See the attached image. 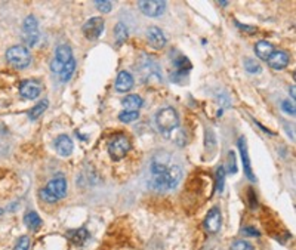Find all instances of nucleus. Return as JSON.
I'll list each match as a JSON object with an SVG mask.
<instances>
[{"label":"nucleus","instance_id":"f257e3e1","mask_svg":"<svg viewBox=\"0 0 296 250\" xmlns=\"http://www.w3.org/2000/svg\"><path fill=\"white\" fill-rule=\"evenodd\" d=\"M181 178H183V169L176 164H170L161 172L151 173L148 183L154 191L164 193V191L173 190L180 183Z\"/></svg>","mask_w":296,"mask_h":250},{"label":"nucleus","instance_id":"f03ea898","mask_svg":"<svg viewBox=\"0 0 296 250\" xmlns=\"http://www.w3.org/2000/svg\"><path fill=\"white\" fill-rule=\"evenodd\" d=\"M137 67L142 83H161L163 79L159 64L151 55H141Z\"/></svg>","mask_w":296,"mask_h":250},{"label":"nucleus","instance_id":"7ed1b4c3","mask_svg":"<svg viewBox=\"0 0 296 250\" xmlns=\"http://www.w3.org/2000/svg\"><path fill=\"white\" fill-rule=\"evenodd\" d=\"M67 194V181L64 178H55L47 182L43 190L39 191L40 199L46 203H56Z\"/></svg>","mask_w":296,"mask_h":250},{"label":"nucleus","instance_id":"20e7f679","mask_svg":"<svg viewBox=\"0 0 296 250\" xmlns=\"http://www.w3.org/2000/svg\"><path fill=\"white\" fill-rule=\"evenodd\" d=\"M156 124L159 128V131L161 134L167 135L173 131L178 129L180 126V115L176 113L175 108L172 107H166V108H161L157 115H156Z\"/></svg>","mask_w":296,"mask_h":250},{"label":"nucleus","instance_id":"39448f33","mask_svg":"<svg viewBox=\"0 0 296 250\" xmlns=\"http://www.w3.org/2000/svg\"><path fill=\"white\" fill-rule=\"evenodd\" d=\"M6 61L14 67V69L23 70L27 69L31 62V55L30 50L25 46H12L6 50Z\"/></svg>","mask_w":296,"mask_h":250},{"label":"nucleus","instance_id":"423d86ee","mask_svg":"<svg viewBox=\"0 0 296 250\" xmlns=\"http://www.w3.org/2000/svg\"><path fill=\"white\" fill-rule=\"evenodd\" d=\"M23 42L27 46H36L40 40V31H39V23L36 20V17L28 15L23 24Z\"/></svg>","mask_w":296,"mask_h":250},{"label":"nucleus","instance_id":"0eeeda50","mask_svg":"<svg viewBox=\"0 0 296 250\" xmlns=\"http://www.w3.org/2000/svg\"><path fill=\"white\" fill-rule=\"evenodd\" d=\"M132 144L129 141V138L125 135H119V137L113 138V141L108 144V154L110 157L115 161L122 160L131 150Z\"/></svg>","mask_w":296,"mask_h":250},{"label":"nucleus","instance_id":"6e6552de","mask_svg":"<svg viewBox=\"0 0 296 250\" xmlns=\"http://www.w3.org/2000/svg\"><path fill=\"white\" fill-rule=\"evenodd\" d=\"M138 6L144 15L151 18H157L166 11V2L163 0H144V2H138Z\"/></svg>","mask_w":296,"mask_h":250},{"label":"nucleus","instance_id":"1a4fd4ad","mask_svg":"<svg viewBox=\"0 0 296 250\" xmlns=\"http://www.w3.org/2000/svg\"><path fill=\"white\" fill-rule=\"evenodd\" d=\"M83 34L86 39L89 40H96L101 37L102 31H104V20L101 17H93L89 21L83 24Z\"/></svg>","mask_w":296,"mask_h":250},{"label":"nucleus","instance_id":"9d476101","mask_svg":"<svg viewBox=\"0 0 296 250\" xmlns=\"http://www.w3.org/2000/svg\"><path fill=\"white\" fill-rule=\"evenodd\" d=\"M43 89V85L39 80L30 79V80H24L20 85V95L25 99H36Z\"/></svg>","mask_w":296,"mask_h":250},{"label":"nucleus","instance_id":"9b49d317","mask_svg":"<svg viewBox=\"0 0 296 250\" xmlns=\"http://www.w3.org/2000/svg\"><path fill=\"white\" fill-rule=\"evenodd\" d=\"M222 225V215L218 207H213L209 210L207 216L205 218V227L210 234H216Z\"/></svg>","mask_w":296,"mask_h":250},{"label":"nucleus","instance_id":"f8f14e48","mask_svg":"<svg viewBox=\"0 0 296 250\" xmlns=\"http://www.w3.org/2000/svg\"><path fill=\"white\" fill-rule=\"evenodd\" d=\"M239 151H240V156H242V161H243V169H245V173L248 176L249 181H256L255 175H253V170H252L251 159H249V151H248V142H246V138L242 137L239 139Z\"/></svg>","mask_w":296,"mask_h":250},{"label":"nucleus","instance_id":"ddd939ff","mask_svg":"<svg viewBox=\"0 0 296 250\" xmlns=\"http://www.w3.org/2000/svg\"><path fill=\"white\" fill-rule=\"evenodd\" d=\"M134 86V76L129 71H120L115 79V91L119 93L129 92Z\"/></svg>","mask_w":296,"mask_h":250},{"label":"nucleus","instance_id":"4468645a","mask_svg":"<svg viewBox=\"0 0 296 250\" xmlns=\"http://www.w3.org/2000/svg\"><path fill=\"white\" fill-rule=\"evenodd\" d=\"M268 66L273 70H283L289 64V55L283 50H274L271 56L267 59Z\"/></svg>","mask_w":296,"mask_h":250},{"label":"nucleus","instance_id":"2eb2a0df","mask_svg":"<svg viewBox=\"0 0 296 250\" xmlns=\"http://www.w3.org/2000/svg\"><path fill=\"white\" fill-rule=\"evenodd\" d=\"M66 235H67V238L70 240V243H73L77 247H82L88 241V238H89V231L86 228L70 229V231H67Z\"/></svg>","mask_w":296,"mask_h":250},{"label":"nucleus","instance_id":"dca6fc26","mask_svg":"<svg viewBox=\"0 0 296 250\" xmlns=\"http://www.w3.org/2000/svg\"><path fill=\"white\" fill-rule=\"evenodd\" d=\"M147 39L154 49H161L163 46L166 45V37H164L163 31L160 30L159 27H150L147 30Z\"/></svg>","mask_w":296,"mask_h":250},{"label":"nucleus","instance_id":"f3484780","mask_svg":"<svg viewBox=\"0 0 296 250\" xmlns=\"http://www.w3.org/2000/svg\"><path fill=\"white\" fill-rule=\"evenodd\" d=\"M55 150L60 156L69 157L73 153V141L67 135H61L55 139Z\"/></svg>","mask_w":296,"mask_h":250},{"label":"nucleus","instance_id":"a211bd4d","mask_svg":"<svg viewBox=\"0 0 296 250\" xmlns=\"http://www.w3.org/2000/svg\"><path fill=\"white\" fill-rule=\"evenodd\" d=\"M273 52V45H271L270 42H267V40H261V42H258V43L255 45V53H256V56L261 58V59H264V61H267V59L271 56Z\"/></svg>","mask_w":296,"mask_h":250},{"label":"nucleus","instance_id":"6ab92c4d","mask_svg":"<svg viewBox=\"0 0 296 250\" xmlns=\"http://www.w3.org/2000/svg\"><path fill=\"white\" fill-rule=\"evenodd\" d=\"M122 104H123L125 110H128V111H138L142 107L144 101L138 95H128V96H125Z\"/></svg>","mask_w":296,"mask_h":250},{"label":"nucleus","instance_id":"aec40b11","mask_svg":"<svg viewBox=\"0 0 296 250\" xmlns=\"http://www.w3.org/2000/svg\"><path fill=\"white\" fill-rule=\"evenodd\" d=\"M24 222H25V227L28 228V229H31V231H37L39 228L42 227V219H40V216L36 213V212H28V213H25V216H24Z\"/></svg>","mask_w":296,"mask_h":250},{"label":"nucleus","instance_id":"412c9836","mask_svg":"<svg viewBox=\"0 0 296 250\" xmlns=\"http://www.w3.org/2000/svg\"><path fill=\"white\" fill-rule=\"evenodd\" d=\"M55 59H58L60 62L63 64H69L70 61L73 59V52H71V47L69 45H60L56 47V52H55Z\"/></svg>","mask_w":296,"mask_h":250},{"label":"nucleus","instance_id":"4be33fe9","mask_svg":"<svg viewBox=\"0 0 296 250\" xmlns=\"http://www.w3.org/2000/svg\"><path fill=\"white\" fill-rule=\"evenodd\" d=\"M114 37H115V43H117V46L125 43L126 39H128V27L123 23H117L115 28H114Z\"/></svg>","mask_w":296,"mask_h":250},{"label":"nucleus","instance_id":"5701e85b","mask_svg":"<svg viewBox=\"0 0 296 250\" xmlns=\"http://www.w3.org/2000/svg\"><path fill=\"white\" fill-rule=\"evenodd\" d=\"M46 108H47V99H43L42 102L36 104V105L30 110V113H28L30 120H37L42 114L45 113Z\"/></svg>","mask_w":296,"mask_h":250},{"label":"nucleus","instance_id":"b1692460","mask_svg":"<svg viewBox=\"0 0 296 250\" xmlns=\"http://www.w3.org/2000/svg\"><path fill=\"white\" fill-rule=\"evenodd\" d=\"M74 70H76V61H74V59H71L69 64H66V67L63 69L61 74H60V77H61V82H63V83L69 82L70 79H71V76L74 74Z\"/></svg>","mask_w":296,"mask_h":250},{"label":"nucleus","instance_id":"393cba45","mask_svg":"<svg viewBox=\"0 0 296 250\" xmlns=\"http://www.w3.org/2000/svg\"><path fill=\"white\" fill-rule=\"evenodd\" d=\"M245 69L251 74H259L262 71V67L259 66L258 61H255V58H246L245 59Z\"/></svg>","mask_w":296,"mask_h":250},{"label":"nucleus","instance_id":"a878e982","mask_svg":"<svg viewBox=\"0 0 296 250\" xmlns=\"http://www.w3.org/2000/svg\"><path fill=\"white\" fill-rule=\"evenodd\" d=\"M138 118H139V113L138 111H128V110H125V111H122V113L119 114V120L123 121V123H132V121H135Z\"/></svg>","mask_w":296,"mask_h":250},{"label":"nucleus","instance_id":"bb28decb","mask_svg":"<svg viewBox=\"0 0 296 250\" xmlns=\"http://www.w3.org/2000/svg\"><path fill=\"white\" fill-rule=\"evenodd\" d=\"M224 182H225V170H224V167H219L216 170V190L219 193L224 191Z\"/></svg>","mask_w":296,"mask_h":250},{"label":"nucleus","instance_id":"cd10ccee","mask_svg":"<svg viewBox=\"0 0 296 250\" xmlns=\"http://www.w3.org/2000/svg\"><path fill=\"white\" fill-rule=\"evenodd\" d=\"M95 6L98 8V11H101L104 14H108L113 9V3L111 2H107V0H96L95 2Z\"/></svg>","mask_w":296,"mask_h":250},{"label":"nucleus","instance_id":"c85d7f7f","mask_svg":"<svg viewBox=\"0 0 296 250\" xmlns=\"http://www.w3.org/2000/svg\"><path fill=\"white\" fill-rule=\"evenodd\" d=\"M231 250H253L251 243L245 241V240H235L231 244Z\"/></svg>","mask_w":296,"mask_h":250},{"label":"nucleus","instance_id":"c756f323","mask_svg":"<svg viewBox=\"0 0 296 250\" xmlns=\"http://www.w3.org/2000/svg\"><path fill=\"white\" fill-rule=\"evenodd\" d=\"M30 249V237L27 235H23L18 238L17 244H15V249L14 250H28Z\"/></svg>","mask_w":296,"mask_h":250},{"label":"nucleus","instance_id":"7c9ffc66","mask_svg":"<svg viewBox=\"0 0 296 250\" xmlns=\"http://www.w3.org/2000/svg\"><path fill=\"white\" fill-rule=\"evenodd\" d=\"M66 67V64H63V62H60L58 59H52V62H50V71L52 73H56V74H61V71L63 69Z\"/></svg>","mask_w":296,"mask_h":250},{"label":"nucleus","instance_id":"2f4dec72","mask_svg":"<svg viewBox=\"0 0 296 250\" xmlns=\"http://www.w3.org/2000/svg\"><path fill=\"white\" fill-rule=\"evenodd\" d=\"M281 108L286 111L287 114H290V115H295V105L293 104H290V102H287V101H284L283 104H281Z\"/></svg>","mask_w":296,"mask_h":250},{"label":"nucleus","instance_id":"473e14b6","mask_svg":"<svg viewBox=\"0 0 296 250\" xmlns=\"http://www.w3.org/2000/svg\"><path fill=\"white\" fill-rule=\"evenodd\" d=\"M228 159H229V172L235 173V172H237V166H235V156H234L232 151H229Z\"/></svg>","mask_w":296,"mask_h":250},{"label":"nucleus","instance_id":"72a5a7b5","mask_svg":"<svg viewBox=\"0 0 296 250\" xmlns=\"http://www.w3.org/2000/svg\"><path fill=\"white\" fill-rule=\"evenodd\" d=\"M243 232H246L248 235H253V237H259V232L256 231V229H253V228H245L243 229Z\"/></svg>","mask_w":296,"mask_h":250},{"label":"nucleus","instance_id":"f704fd0d","mask_svg":"<svg viewBox=\"0 0 296 250\" xmlns=\"http://www.w3.org/2000/svg\"><path fill=\"white\" fill-rule=\"evenodd\" d=\"M237 27H240L242 30H245V31H248L249 34H253L255 31H256V28H253V27H248V25H242V24L237 23Z\"/></svg>","mask_w":296,"mask_h":250},{"label":"nucleus","instance_id":"c9c22d12","mask_svg":"<svg viewBox=\"0 0 296 250\" xmlns=\"http://www.w3.org/2000/svg\"><path fill=\"white\" fill-rule=\"evenodd\" d=\"M290 93H292V98H293V99H295V86H292V88H290Z\"/></svg>","mask_w":296,"mask_h":250},{"label":"nucleus","instance_id":"e433bc0d","mask_svg":"<svg viewBox=\"0 0 296 250\" xmlns=\"http://www.w3.org/2000/svg\"><path fill=\"white\" fill-rule=\"evenodd\" d=\"M219 5H221V6H227L228 2H219Z\"/></svg>","mask_w":296,"mask_h":250},{"label":"nucleus","instance_id":"4c0bfd02","mask_svg":"<svg viewBox=\"0 0 296 250\" xmlns=\"http://www.w3.org/2000/svg\"><path fill=\"white\" fill-rule=\"evenodd\" d=\"M2 213H3V210H2V209H0V216H2Z\"/></svg>","mask_w":296,"mask_h":250}]
</instances>
